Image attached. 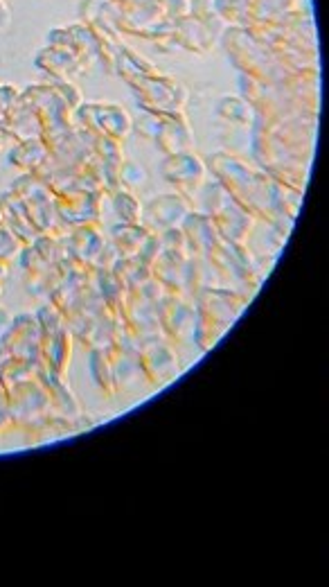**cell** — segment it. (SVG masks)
<instances>
[{"label": "cell", "mask_w": 329, "mask_h": 587, "mask_svg": "<svg viewBox=\"0 0 329 587\" xmlns=\"http://www.w3.org/2000/svg\"><path fill=\"white\" fill-rule=\"evenodd\" d=\"M174 20L165 19L158 7V3H147V5L136 7H120L118 19V32L127 36H140V39L161 41L165 36H172Z\"/></svg>", "instance_id": "1"}, {"label": "cell", "mask_w": 329, "mask_h": 587, "mask_svg": "<svg viewBox=\"0 0 329 587\" xmlns=\"http://www.w3.org/2000/svg\"><path fill=\"white\" fill-rule=\"evenodd\" d=\"M216 16L228 28H248L251 25V0H215Z\"/></svg>", "instance_id": "11"}, {"label": "cell", "mask_w": 329, "mask_h": 587, "mask_svg": "<svg viewBox=\"0 0 329 587\" xmlns=\"http://www.w3.org/2000/svg\"><path fill=\"white\" fill-rule=\"evenodd\" d=\"M149 218L153 219L161 226H174L178 219H183V215L187 212L185 202L183 197L176 194H165V197H156V202H152L147 206Z\"/></svg>", "instance_id": "9"}, {"label": "cell", "mask_w": 329, "mask_h": 587, "mask_svg": "<svg viewBox=\"0 0 329 587\" xmlns=\"http://www.w3.org/2000/svg\"><path fill=\"white\" fill-rule=\"evenodd\" d=\"M114 203H115V210H118V215L124 219V222H129V224L138 222L140 206H138V202L131 197V194L124 193V190H120V193L115 194Z\"/></svg>", "instance_id": "14"}, {"label": "cell", "mask_w": 329, "mask_h": 587, "mask_svg": "<svg viewBox=\"0 0 329 587\" xmlns=\"http://www.w3.org/2000/svg\"><path fill=\"white\" fill-rule=\"evenodd\" d=\"M129 84L136 89V93L143 98V102L147 104L149 111H161V114L169 115L172 111H176L187 98L185 86H181L178 82L169 77H161L158 73L149 75H138V77L127 79Z\"/></svg>", "instance_id": "2"}, {"label": "cell", "mask_w": 329, "mask_h": 587, "mask_svg": "<svg viewBox=\"0 0 329 587\" xmlns=\"http://www.w3.org/2000/svg\"><path fill=\"white\" fill-rule=\"evenodd\" d=\"M165 177L178 186H187V183H197L203 177V165L190 154H174L165 165Z\"/></svg>", "instance_id": "8"}, {"label": "cell", "mask_w": 329, "mask_h": 587, "mask_svg": "<svg viewBox=\"0 0 329 587\" xmlns=\"http://www.w3.org/2000/svg\"><path fill=\"white\" fill-rule=\"evenodd\" d=\"M307 10V0H251V25L276 23L285 16Z\"/></svg>", "instance_id": "6"}, {"label": "cell", "mask_w": 329, "mask_h": 587, "mask_svg": "<svg viewBox=\"0 0 329 587\" xmlns=\"http://www.w3.org/2000/svg\"><path fill=\"white\" fill-rule=\"evenodd\" d=\"M45 158V147L39 143L36 139L27 140V143L20 145L19 149L14 152L12 161L14 165H23V168H35V165H41V161Z\"/></svg>", "instance_id": "12"}, {"label": "cell", "mask_w": 329, "mask_h": 587, "mask_svg": "<svg viewBox=\"0 0 329 587\" xmlns=\"http://www.w3.org/2000/svg\"><path fill=\"white\" fill-rule=\"evenodd\" d=\"M158 7H161L162 16L169 20H181L185 16H190L192 12V0H156Z\"/></svg>", "instance_id": "15"}, {"label": "cell", "mask_w": 329, "mask_h": 587, "mask_svg": "<svg viewBox=\"0 0 329 587\" xmlns=\"http://www.w3.org/2000/svg\"><path fill=\"white\" fill-rule=\"evenodd\" d=\"M35 64L39 66L43 73L54 75L57 79H70L73 75H84V70H89V66L79 59L74 52L70 50L59 48V45H48L36 55Z\"/></svg>", "instance_id": "5"}, {"label": "cell", "mask_w": 329, "mask_h": 587, "mask_svg": "<svg viewBox=\"0 0 329 587\" xmlns=\"http://www.w3.org/2000/svg\"><path fill=\"white\" fill-rule=\"evenodd\" d=\"M79 19L86 23L90 30L98 32L106 44H118L122 41V35L118 32L120 7L111 0H82L79 5Z\"/></svg>", "instance_id": "3"}, {"label": "cell", "mask_w": 329, "mask_h": 587, "mask_svg": "<svg viewBox=\"0 0 329 587\" xmlns=\"http://www.w3.org/2000/svg\"><path fill=\"white\" fill-rule=\"evenodd\" d=\"M190 16L203 20V23H208L210 28H215L219 35H223V23H222V19L216 16L215 0H192Z\"/></svg>", "instance_id": "13"}, {"label": "cell", "mask_w": 329, "mask_h": 587, "mask_svg": "<svg viewBox=\"0 0 329 587\" xmlns=\"http://www.w3.org/2000/svg\"><path fill=\"white\" fill-rule=\"evenodd\" d=\"M12 20V10L5 0H0V30H5Z\"/></svg>", "instance_id": "17"}, {"label": "cell", "mask_w": 329, "mask_h": 587, "mask_svg": "<svg viewBox=\"0 0 329 587\" xmlns=\"http://www.w3.org/2000/svg\"><path fill=\"white\" fill-rule=\"evenodd\" d=\"M118 7H136V5H147V3H153V0H111Z\"/></svg>", "instance_id": "18"}, {"label": "cell", "mask_w": 329, "mask_h": 587, "mask_svg": "<svg viewBox=\"0 0 329 587\" xmlns=\"http://www.w3.org/2000/svg\"><path fill=\"white\" fill-rule=\"evenodd\" d=\"M147 178V172H143V168L136 163H127L122 168V181L124 186H140V183Z\"/></svg>", "instance_id": "16"}, {"label": "cell", "mask_w": 329, "mask_h": 587, "mask_svg": "<svg viewBox=\"0 0 329 587\" xmlns=\"http://www.w3.org/2000/svg\"><path fill=\"white\" fill-rule=\"evenodd\" d=\"M156 139L165 152L178 154V149L187 147V145L192 143V133L190 129H187V124L172 123L169 115H165V118L161 120V129H158Z\"/></svg>", "instance_id": "10"}, {"label": "cell", "mask_w": 329, "mask_h": 587, "mask_svg": "<svg viewBox=\"0 0 329 587\" xmlns=\"http://www.w3.org/2000/svg\"><path fill=\"white\" fill-rule=\"evenodd\" d=\"M84 111L93 115L99 127H104V136L124 139L131 131V120L118 104H93V107H86Z\"/></svg>", "instance_id": "7"}, {"label": "cell", "mask_w": 329, "mask_h": 587, "mask_svg": "<svg viewBox=\"0 0 329 587\" xmlns=\"http://www.w3.org/2000/svg\"><path fill=\"white\" fill-rule=\"evenodd\" d=\"M216 36H222L215 28H210L203 20L194 19V16H185V19L176 20L172 30V39L178 48L197 52V55H208L216 45Z\"/></svg>", "instance_id": "4"}]
</instances>
